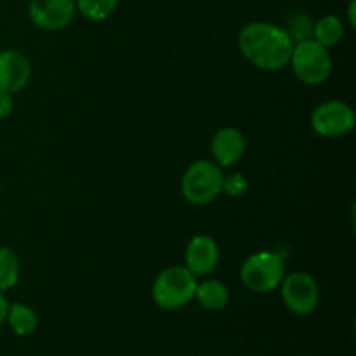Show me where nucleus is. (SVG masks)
Segmentation results:
<instances>
[{
	"mask_svg": "<svg viewBox=\"0 0 356 356\" xmlns=\"http://www.w3.org/2000/svg\"><path fill=\"white\" fill-rule=\"evenodd\" d=\"M356 125L353 108L343 101H327L315 108L312 115V127L318 136L337 139L348 136Z\"/></svg>",
	"mask_w": 356,
	"mask_h": 356,
	"instance_id": "nucleus-7",
	"label": "nucleus"
},
{
	"mask_svg": "<svg viewBox=\"0 0 356 356\" xmlns=\"http://www.w3.org/2000/svg\"><path fill=\"white\" fill-rule=\"evenodd\" d=\"M249 190V183H247L245 177L242 174H232V176L222 177V190L229 197H242Z\"/></svg>",
	"mask_w": 356,
	"mask_h": 356,
	"instance_id": "nucleus-18",
	"label": "nucleus"
},
{
	"mask_svg": "<svg viewBox=\"0 0 356 356\" xmlns=\"http://www.w3.org/2000/svg\"><path fill=\"white\" fill-rule=\"evenodd\" d=\"M7 312H9V301L6 299L3 292H0V325L6 322L7 318Z\"/></svg>",
	"mask_w": 356,
	"mask_h": 356,
	"instance_id": "nucleus-20",
	"label": "nucleus"
},
{
	"mask_svg": "<svg viewBox=\"0 0 356 356\" xmlns=\"http://www.w3.org/2000/svg\"><path fill=\"white\" fill-rule=\"evenodd\" d=\"M355 9H356V0H351L350 7H348V19H350L351 26H356V19H355Z\"/></svg>",
	"mask_w": 356,
	"mask_h": 356,
	"instance_id": "nucleus-21",
	"label": "nucleus"
},
{
	"mask_svg": "<svg viewBox=\"0 0 356 356\" xmlns=\"http://www.w3.org/2000/svg\"><path fill=\"white\" fill-rule=\"evenodd\" d=\"M76 10L90 21H103L117 10L118 0H75Z\"/></svg>",
	"mask_w": 356,
	"mask_h": 356,
	"instance_id": "nucleus-16",
	"label": "nucleus"
},
{
	"mask_svg": "<svg viewBox=\"0 0 356 356\" xmlns=\"http://www.w3.org/2000/svg\"><path fill=\"white\" fill-rule=\"evenodd\" d=\"M14 108V101H13V94L7 92H0V118H6L13 113Z\"/></svg>",
	"mask_w": 356,
	"mask_h": 356,
	"instance_id": "nucleus-19",
	"label": "nucleus"
},
{
	"mask_svg": "<svg viewBox=\"0 0 356 356\" xmlns=\"http://www.w3.org/2000/svg\"><path fill=\"white\" fill-rule=\"evenodd\" d=\"M6 322H9V327L13 332L19 337H28L35 334L38 327V316L28 305L23 302H13L9 305Z\"/></svg>",
	"mask_w": 356,
	"mask_h": 356,
	"instance_id": "nucleus-13",
	"label": "nucleus"
},
{
	"mask_svg": "<svg viewBox=\"0 0 356 356\" xmlns=\"http://www.w3.org/2000/svg\"><path fill=\"white\" fill-rule=\"evenodd\" d=\"M222 169L211 160L191 163L181 179V193L191 205H209L222 193Z\"/></svg>",
	"mask_w": 356,
	"mask_h": 356,
	"instance_id": "nucleus-4",
	"label": "nucleus"
},
{
	"mask_svg": "<svg viewBox=\"0 0 356 356\" xmlns=\"http://www.w3.org/2000/svg\"><path fill=\"white\" fill-rule=\"evenodd\" d=\"M19 257L9 247H0V292L14 289L19 282Z\"/></svg>",
	"mask_w": 356,
	"mask_h": 356,
	"instance_id": "nucleus-15",
	"label": "nucleus"
},
{
	"mask_svg": "<svg viewBox=\"0 0 356 356\" xmlns=\"http://www.w3.org/2000/svg\"><path fill=\"white\" fill-rule=\"evenodd\" d=\"M289 65L294 70V75L306 86H322L332 73L329 49L318 44L313 37L294 44Z\"/></svg>",
	"mask_w": 356,
	"mask_h": 356,
	"instance_id": "nucleus-3",
	"label": "nucleus"
},
{
	"mask_svg": "<svg viewBox=\"0 0 356 356\" xmlns=\"http://www.w3.org/2000/svg\"><path fill=\"white\" fill-rule=\"evenodd\" d=\"M313 24L315 23H313L308 16H302V14H299V16L292 17L291 26H289L287 33L291 35L292 42H294V44H298V42L313 37Z\"/></svg>",
	"mask_w": 356,
	"mask_h": 356,
	"instance_id": "nucleus-17",
	"label": "nucleus"
},
{
	"mask_svg": "<svg viewBox=\"0 0 356 356\" xmlns=\"http://www.w3.org/2000/svg\"><path fill=\"white\" fill-rule=\"evenodd\" d=\"M76 13L75 0H31L28 7L31 23L45 31H59L68 26Z\"/></svg>",
	"mask_w": 356,
	"mask_h": 356,
	"instance_id": "nucleus-8",
	"label": "nucleus"
},
{
	"mask_svg": "<svg viewBox=\"0 0 356 356\" xmlns=\"http://www.w3.org/2000/svg\"><path fill=\"white\" fill-rule=\"evenodd\" d=\"M195 299L207 312H221L229 302V291L222 282L211 278L197 285Z\"/></svg>",
	"mask_w": 356,
	"mask_h": 356,
	"instance_id": "nucleus-12",
	"label": "nucleus"
},
{
	"mask_svg": "<svg viewBox=\"0 0 356 356\" xmlns=\"http://www.w3.org/2000/svg\"><path fill=\"white\" fill-rule=\"evenodd\" d=\"M238 47L243 58L256 68L278 72L291 61L294 42L285 28L256 21L242 28L238 35Z\"/></svg>",
	"mask_w": 356,
	"mask_h": 356,
	"instance_id": "nucleus-1",
	"label": "nucleus"
},
{
	"mask_svg": "<svg viewBox=\"0 0 356 356\" xmlns=\"http://www.w3.org/2000/svg\"><path fill=\"white\" fill-rule=\"evenodd\" d=\"M280 294L289 312L298 316H308L318 308L320 289L315 278L306 271L285 275L280 284Z\"/></svg>",
	"mask_w": 356,
	"mask_h": 356,
	"instance_id": "nucleus-6",
	"label": "nucleus"
},
{
	"mask_svg": "<svg viewBox=\"0 0 356 356\" xmlns=\"http://www.w3.org/2000/svg\"><path fill=\"white\" fill-rule=\"evenodd\" d=\"M197 285V277L186 266H170L155 278L152 298L159 308L174 312L195 299Z\"/></svg>",
	"mask_w": 356,
	"mask_h": 356,
	"instance_id": "nucleus-2",
	"label": "nucleus"
},
{
	"mask_svg": "<svg viewBox=\"0 0 356 356\" xmlns=\"http://www.w3.org/2000/svg\"><path fill=\"white\" fill-rule=\"evenodd\" d=\"M344 37V24L334 14H327V16L320 17L315 24H313V38L323 47L330 49L334 45L339 44Z\"/></svg>",
	"mask_w": 356,
	"mask_h": 356,
	"instance_id": "nucleus-14",
	"label": "nucleus"
},
{
	"mask_svg": "<svg viewBox=\"0 0 356 356\" xmlns=\"http://www.w3.org/2000/svg\"><path fill=\"white\" fill-rule=\"evenodd\" d=\"M285 277L284 257L271 250H261L247 257L240 270V280L256 294H268L280 287Z\"/></svg>",
	"mask_w": 356,
	"mask_h": 356,
	"instance_id": "nucleus-5",
	"label": "nucleus"
},
{
	"mask_svg": "<svg viewBox=\"0 0 356 356\" xmlns=\"http://www.w3.org/2000/svg\"><path fill=\"white\" fill-rule=\"evenodd\" d=\"M31 76L30 59L16 49L0 52V92L16 94L28 86Z\"/></svg>",
	"mask_w": 356,
	"mask_h": 356,
	"instance_id": "nucleus-9",
	"label": "nucleus"
},
{
	"mask_svg": "<svg viewBox=\"0 0 356 356\" xmlns=\"http://www.w3.org/2000/svg\"><path fill=\"white\" fill-rule=\"evenodd\" d=\"M184 266L195 277H207L214 273L219 264V245L211 235H197L190 240L184 254Z\"/></svg>",
	"mask_w": 356,
	"mask_h": 356,
	"instance_id": "nucleus-10",
	"label": "nucleus"
},
{
	"mask_svg": "<svg viewBox=\"0 0 356 356\" xmlns=\"http://www.w3.org/2000/svg\"><path fill=\"white\" fill-rule=\"evenodd\" d=\"M247 148L245 136L235 127H225L212 138L211 152L219 167H232L243 156Z\"/></svg>",
	"mask_w": 356,
	"mask_h": 356,
	"instance_id": "nucleus-11",
	"label": "nucleus"
}]
</instances>
